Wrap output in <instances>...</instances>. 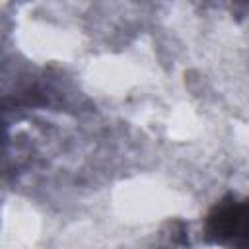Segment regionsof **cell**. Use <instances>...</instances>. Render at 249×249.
Segmentation results:
<instances>
[{
    "label": "cell",
    "mask_w": 249,
    "mask_h": 249,
    "mask_svg": "<svg viewBox=\"0 0 249 249\" xmlns=\"http://www.w3.org/2000/svg\"><path fill=\"white\" fill-rule=\"evenodd\" d=\"M204 235L228 249H249V198L226 196L206 216Z\"/></svg>",
    "instance_id": "obj_1"
}]
</instances>
